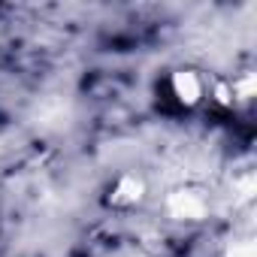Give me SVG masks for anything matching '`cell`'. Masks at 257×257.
<instances>
[{
	"instance_id": "6da1fadb",
	"label": "cell",
	"mask_w": 257,
	"mask_h": 257,
	"mask_svg": "<svg viewBox=\"0 0 257 257\" xmlns=\"http://www.w3.org/2000/svg\"><path fill=\"white\" fill-rule=\"evenodd\" d=\"M164 209L176 224H200L212 212V200L200 185H176L164 197Z\"/></svg>"
},
{
	"instance_id": "7a4b0ae2",
	"label": "cell",
	"mask_w": 257,
	"mask_h": 257,
	"mask_svg": "<svg viewBox=\"0 0 257 257\" xmlns=\"http://www.w3.org/2000/svg\"><path fill=\"white\" fill-rule=\"evenodd\" d=\"M167 91L173 97L176 106L182 109H197L203 100H206V91H209V82L206 76L197 70V67H176L167 79Z\"/></svg>"
},
{
	"instance_id": "3957f363",
	"label": "cell",
	"mask_w": 257,
	"mask_h": 257,
	"mask_svg": "<svg viewBox=\"0 0 257 257\" xmlns=\"http://www.w3.org/2000/svg\"><path fill=\"white\" fill-rule=\"evenodd\" d=\"M149 197V182L140 173H121L112 179V185L106 188V206L115 212H131L137 206H143Z\"/></svg>"
},
{
	"instance_id": "277c9868",
	"label": "cell",
	"mask_w": 257,
	"mask_h": 257,
	"mask_svg": "<svg viewBox=\"0 0 257 257\" xmlns=\"http://www.w3.org/2000/svg\"><path fill=\"white\" fill-rule=\"evenodd\" d=\"M230 91H233V103H236V109L245 106V103H251L254 94H257V79H254V73L245 70V73L233 76V79H230Z\"/></svg>"
},
{
	"instance_id": "5b68a950",
	"label": "cell",
	"mask_w": 257,
	"mask_h": 257,
	"mask_svg": "<svg viewBox=\"0 0 257 257\" xmlns=\"http://www.w3.org/2000/svg\"><path fill=\"white\" fill-rule=\"evenodd\" d=\"M206 97H212V103H218L221 109H236V103H233V91H230V79H212Z\"/></svg>"
},
{
	"instance_id": "8992f818",
	"label": "cell",
	"mask_w": 257,
	"mask_h": 257,
	"mask_svg": "<svg viewBox=\"0 0 257 257\" xmlns=\"http://www.w3.org/2000/svg\"><path fill=\"white\" fill-rule=\"evenodd\" d=\"M224 257H257V245L251 236H239V239H230L227 248H224Z\"/></svg>"
}]
</instances>
